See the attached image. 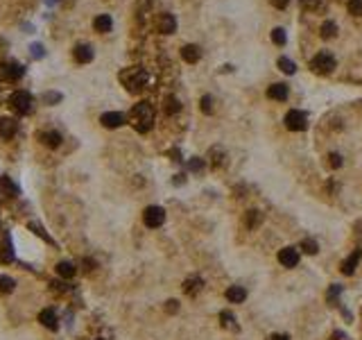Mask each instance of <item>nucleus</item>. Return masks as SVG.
<instances>
[{"mask_svg":"<svg viewBox=\"0 0 362 340\" xmlns=\"http://www.w3.org/2000/svg\"><path fill=\"white\" fill-rule=\"evenodd\" d=\"M163 109H165V113H168V116H172V113H177L179 109H181V105H179V100L174 98V95H170V98H165Z\"/></svg>","mask_w":362,"mask_h":340,"instance_id":"nucleus-25","label":"nucleus"},{"mask_svg":"<svg viewBox=\"0 0 362 340\" xmlns=\"http://www.w3.org/2000/svg\"><path fill=\"white\" fill-rule=\"evenodd\" d=\"M272 41H274L276 46H285V30L283 27H274V30H272Z\"/></svg>","mask_w":362,"mask_h":340,"instance_id":"nucleus-31","label":"nucleus"},{"mask_svg":"<svg viewBox=\"0 0 362 340\" xmlns=\"http://www.w3.org/2000/svg\"><path fill=\"white\" fill-rule=\"evenodd\" d=\"M272 340H288V336H283V334H276V336H272Z\"/></svg>","mask_w":362,"mask_h":340,"instance_id":"nucleus-44","label":"nucleus"},{"mask_svg":"<svg viewBox=\"0 0 362 340\" xmlns=\"http://www.w3.org/2000/svg\"><path fill=\"white\" fill-rule=\"evenodd\" d=\"M14 259V254H12V249L7 247V249H0V261L2 263H9Z\"/></svg>","mask_w":362,"mask_h":340,"instance_id":"nucleus-39","label":"nucleus"},{"mask_svg":"<svg viewBox=\"0 0 362 340\" xmlns=\"http://www.w3.org/2000/svg\"><path fill=\"white\" fill-rule=\"evenodd\" d=\"M278 261L285 268H294L296 263H299V247H283L278 252Z\"/></svg>","mask_w":362,"mask_h":340,"instance_id":"nucleus-8","label":"nucleus"},{"mask_svg":"<svg viewBox=\"0 0 362 340\" xmlns=\"http://www.w3.org/2000/svg\"><path fill=\"white\" fill-rule=\"evenodd\" d=\"M129 120H132L134 130L145 134V132L152 130V125H154V109H152L150 102H138V105H134V109L129 112Z\"/></svg>","mask_w":362,"mask_h":340,"instance_id":"nucleus-1","label":"nucleus"},{"mask_svg":"<svg viewBox=\"0 0 362 340\" xmlns=\"http://www.w3.org/2000/svg\"><path fill=\"white\" fill-rule=\"evenodd\" d=\"M23 73L25 68L16 61H5V64H0V79H5V82H16L18 77H23Z\"/></svg>","mask_w":362,"mask_h":340,"instance_id":"nucleus-6","label":"nucleus"},{"mask_svg":"<svg viewBox=\"0 0 362 340\" xmlns=\"http://www.w3.org/2000/svg\"><path fill=\"white\" fill-rule=\"evenodd\" d=\"M9 105H12L14 112L23 116V113H27L32 109V95L27 91H16L12 98H9Z\"/></svg>","mask_w":362,"mask_h":340,"instance_id":"nucleus-4","label":"nucleus"},{"mask_svg":"<svg viewBox=\"0 0 362 340\" xmlns=\"http://www.w3.org/2000/svg\"><path fill=\"white\" fill-rule=\"evenodd\" d=\"M204 288V282H202V277H188L184 282V293L190 295V297H195V295L199 293Z\"/></svg>","mask_w":362,"mask_h":340,"instance_id":"nucleus-18","label":"nucleus"},{"mask_svg":"<svg viewBox=\"0 0 362 340\" xmlns=\"http://www.w3.org/2000/svg\"><path fill=\"white\" fill-rule=\"evenodd\" d=\"M177 30V20L172 14H161V19H158V32L161 34H172Z\"/></svg>","mask_w":362,"mask_h":340,"instance_id":"nucleus-16","label":"nucleus"},{"mask_svg":"<svg viewBox=\"0 0 362 340\" xmlns=\"http://www.w3.org/2000/svg\"><path fill=\"white\" fill-rule=\"evenodd\" d=\"M120 82L125 84L127 91L138 93L140 89L147 84V73H145V68H140V66H132V68H125V71L120 73Z\"/></svg>","mask_w":362,"mask_h":340,"instance_id":"nucleus-2","label":"nucleus"},{"mask_svg":"<svg viewBox=\"0 0 362 340\" xmlns=\"http://www.w3.org/2000/svg\"><path fill=\"white\" fill-rule=\"evenodd\" d=\"M199 107H202V112L204 113H211L213 112V98L211 95H204V98L199 100Z\"/></svg>","mask_w":362,"mask_h":340,"instance_id":"nucleus-34","label":"nucleus"},{"mask_svg":"<svg viewBox=\"0 0 362 340\" xmlns=\"http://www.w3.org/2000/svg\"><path fill=\"white\" fill-rule=\"evenodd\" d=\"M100 123L104 125L106 130H116V127H120V125L125 123V116L120 112H106V113H102Z\"/></svg>","mask_w":362,"mask_h":340,"instance_id":"nucleus-10","label":"nucleus"},{"mask_svg":"<svg viewBox=\"0 0 362 340\" xmlns=\"http://www.w3.org/2000/svg\"><path fill=\"white\" fill-rule=\"evenodd\" d=\"M335 57L330 53H317L315 57H312V61H310V68L315 73H319V75H328V73L335 71Z\"/></svg>","mask_w":362,"mask_h":340,"instance_id":"nucleus-3","label":"nucleus"},{"mask_svg":"<svg viewBox=\"0 0 362 340\" xmlns=\"http://www.w3.org/2000/svg\"><path fill=\"white\" fill-rule=\"evenodd\" d=\"M222 161H224L222 148H213V150H211V164H213V168H220V166H222Z\"/></svg>","mask_w":362,"mask_h":340,"instance_id":"nucleus-30","label":"nucleus"},{"mask_svg":"<svg viewBox=\"0 0 362 340\" xmlns=\"http://www.w3.org/2000/svg\"><path fill=\"white\" fill-rule=\"evenodd\" d=\"M0 195L16 197V195H18V186H16L9 177H0Z\"/></svg>","mask_w":362,"mask_h":340,"instance_id":"nucleus-19","label":"nucleus"},{"mask_svg":"<svg viewBox=\"0 0 362 340\" xmlns=\"http://www.w3.org/2000/svg\"><path fill=\"white\" fill-rule=\"evenodd\" d=\"M39 322L43 324L46 329H59V318H57V313H54V308H43L39 313Z\"/></svg>","mask_w":362,"mask_h":340,"instance_id":"nucleus-11","label":"nucleus"},{"mask_svg":"<svg viewBox=\"0 0 362 340\" xmlns=\"http://www.w3.org/2000/svg\"><path fill=\"white\" fill-rule=\"evenodd\" d=\"M204 168V159H197L192 157L190 161H188V170H192V172H199V170Z\"/></svg>","mask_w":362,"mask_h":340,"instance_id":"nucleus-35","label":"nucleus"},{"mask_svg":"<svg viewBox=\"0 0 362 340\" xmlns=\"http://www.w3.org/2000/svg\"><path fill=\"white\" fill-rule=\"evenodd\" d=\"M328 166H333V168H340V166H342V157H340L337 152L328 154Z\"/></svg>","mask_w":362,"mask_h":340,"instance_id":"nucleus-38","label":"nucleus"},{"mask_svg":"<svg viewBox=\"0 0 362 340\" xmlns=\"http://www.w3.org/2000/svg\"><path fill=\"white\" fill-rule=\"evenodd\" d=\"M360 259H362L360 249L351 252L349 259H344V261H342V272H344V275H353V272H356V268H358V263H360Z\"/></svg>","mask_w":362,"mask_h":340,"instance_id":"nucleus-15","label":"nucleus"},{"mask_svg":"<svg viewBox=\"0 0 362 340\" xmlns=\"http://www.w3.org/2000/svg\"><path fill=\"white\" fill-rule=\"evenodd\" d=\"M16 130H18V123H16V120H12V118H0V138L9 141V138H14Z\"/></svg>","mask_w":362,"mask_h":340,"instance_id":"nucleus-13","label":"nucleus"},{"mask_svg":"<svg viewBox=\"0 0 362 340\" xmlns=\"http://www.w3.org/2000/svg\"><path fill=\"white\" fill-rule=\"evenodd\" d=\"M57 272H59L64 279H72V277L77 275V265L70 261H61V263H57Z\"/></svg>","mask_w":362,"mask_h":340,"instance_id":"nucleus-22","label":"nucleus"},{"mask_svg":"<svg viewBox=\"0 0 362 340\" xmlns=\"http://www.w3.org/2000/svg\"><path fill=\"white\" fill-rule=\"evenodd\" d=\"M270 2H272V5H274V7H276V9H285V7H288V2H290V0H270Z\"/></svg>","mask_w":362,"mask_h":340,"instance_id":"nucleus-43","label":"nucleus"},{"mask_svg":"<svg viewBox=\"0 0 362 340\" xmlns=\"http://www.w3.org/2000/svg\"><path fill=\"white\" fill-rule=\"evenodd\" d=\"M184 177H186V175H177V179H174V184H177V186H179V184H184Z\"/></svg>","mask_w":362,"mask_h":340,"instance_id":"nucleus-45","label":"nucleus"},{"mask_svg":"<svg viewBox=\"0 0 362 340\" xmlns=\"http://www.w3.org/2000/svg\"><path fill=\"white\" fill-rule=\"evenodd\" d=\"M285 127H288L290 132H303L308 127V120H306V116H303L301 112L292 109V112L285 113Z\"/></svg>","mask_w":362,"mask_h":340,"instance_id":"nucleus-7","label":"nucleus"},{"mask_svg":"<svg viewBox=\"0 0 362 340\" xmlns=\"http://www.w3.org/2000/svg\"><path fill=\"white\" fill-rule=\"evenodd\" d=\"M263 223V216H260V211H247V216H244V225L249 229H256L258 225Z\"/></svg>","mask_w":362,"mask_h":340,"instance_id":"nucleus-23","label":"nucleus"},{"mask_svg":"<svg viewBox=\"0 0 362 340\" xmlns=\"http://www.w3.org/2000/svg\"><path fill=\"white\" fill-rule=\"evenodd\" d=\"M61 98H64V95H61L59 91H48V93H43V102H46V105H57V102H61Z\"/></svg>","mask_w":362,"mask_h":340,"instance_id":"nucleus-32","label":"nucleus"},{"mask_svg":"<svg viewBox=\"0 0 362 340\" xmlns=\"http://www.w3.org/2000/svg\"><path fill=\"white\" fill-rule=\"evenodd\" d=\"M337 34V25L333 23V20H324L322 23V37L324 39H333Z\"/></svg>","mask_w":362,"mask_h":340,"instance_id":"nucleus-26","label":"nucleus"},{"mask_svg":"<svg viewBox=\"0 0 362 340\" xmlns=\"http://www.w3.org/2000/svg\"><path fill=\"white\" fill-rule=\"evenodd\" d=\"M340 293H342V288H340V286H330V290H328V302H330V304H335V306H337V297H340Z\"/></svg>","mask_w":362,"mask_h":340,"instance_id":"nucleus-36","label":"nucleus"},{"mask_svg":"<svg viewBox=\"0 0 362 340\" xmlns=\"http://www.w3.org/2000/svg\"><path fill=\"white\" fill-rule=\"evenodd\" d=\"M165 311H170V313H177V311H179V302H177V300H170L168 304H165Z\"/></svg>","mask_w":362,"mask_h":340,"instance_id":"nucleus-41","label":"nucleus"},{"mask_svg":"<svg viewBox=\"0 0 362 340\" xmlns=\"http://www.w3.org/2000/svg\"><path fill=\"white\" fill-rule=\"evenodd\" d=\"M143 223L147 225L150 229H156L165 223V211L161 207H147L143 211Z\"/></svg>","mask_w":362,"mask_h":340,"instance_id":"nucleus-5","label":"nucleus"},{"mask_svg":"<svg viewBox=\"0 0 362 340\" xmlns=\"http://www.w3.org/2000/svg\"><path fill=\"white\" fill-rule=\"evenodd\" d=\"M299 249H303L306 254H317V252H319V245H317V241H312V238H303Z\"/></svg>","mask_w":362,"mask_h":340,"instance_id":"nucleus-27","label":"nucleus"},{"mask_svg":"<svg viewBox=\"0 0 362 340\" xmlns=\"http://www.w3.org/2000/svg\"><path fill=\"white\" fill-rule=\"evenodd\" d=\"M278 68H281L285 75H294V73H296V64L292 61V59H288V57L278 59Z\"/></svg>","mask_w":362,"mask_h":340,"instance_id":"nucleus-24","label":"nucleus"},{"mask_svg":"<svg viewBox=\"0 0 362 340\" xmlns=\"http://www.w3.org/2000/svg\"><path fill=\"white\" fill-rule=\"evenodd\" d=\"M220 324H222L224 329H238V324H236V318H233V313H229V311H224V313H220Z\"/></svg>","mask_w":362,"mask_h":340,"instance_id":"nucleus-28","label":"nucleus"},{"mask_svg":"<svg viewBox=\"0 0 362 340\" xmlns=\"http://www.w3.org/2000/svg\"><path fill=\"white\" fill-rule=\"evenodd\" d=\"M30 229H32L34 234H39V236H41V238H43V241H48V243H52V238H50V236H48V234H46V231H43V229H41V227H39V225H36V223H30Z\"/></svg>","mask_w":362,"mask_h":340,"instance_id":"nucleus-37","label":"nucleus"},{"mask_svg":"<svg viewBox=\"0 0 362 340\" xmlns=\"http://www.w3.org/2000/svg\"><path fill=\"white\" fill-rule=\"evenodd\" d=\"M93 27H95V32H100V34L111 32L113 19L109 16V14H100V16H95V20H93Z\"/></svg>","mask_w":362,"mask_h":340,"instance_id":"nucleus-14","label":"nucleus"},{"mask_svg":"<svg viewBox=\"0 0 362 340\" xmlns=\"http://www.w3.org/2000/svg\"><path fill=\"white\" fill-rule=\"evenodd\" d=\"M39 138L48 145V148H59V145H61V134H59V132H41Z\"/></svg>","mask_w":362,"mask_h":340,"instance_id":"nucleus-21","label":"nucleus"},{"mask_svg":"<svg viewBox=\"0 0 362 340\" xmlns=\"http://www.w3.org/2000/svg\"><path fill=\"white\" fill-rule=\"evenodd\" d=\"M226 300L233 302V304H240V302L247 300V290H244L242 286H231L229 290H226Z\"/></svg>","mask_w":362,"mask_h":340,"instance_id":"nucleus-20","label":"nucleus"},{"mask_svg":"<svg viewBox=\"0 0 362 340\" xmlns=\"http://www.w3.org/2000/svg\"><path fill=\"white\" fill-rule=\"evenodd\" d=\"M349 14L353 16H362V0H349Z\"/></svg>","mask_w":362,"mask_h":340,"instance_id":"nucleus-33","label":"nucleus"},{"mask_svg":"<svg viewBox=\"0 0 362 340\" xmlns=\"http://www.w3.org/2000/svg\"><path fill=\"white\" fill-rule=\"evenodd\" d=\"M301 5H303V9H317L322 2L319 0H301Z\"/></svg>","mask_w":362,"mask_h":340,"instance_id":"nucleus-40","label":"nucleus"},{"mask_svg":"<svg viewBox=\"0 0 362 340\" xmlns=\"http://www.w3.org/2000/svg\"><path fill=\"white\" fill-rule=\"evenodd\" d=\"M14 286H16V282H14L12 277L0 275V293H12Z\"/></svg>","mask_w":362,"mask_h":340,"instance_id":"nucleus-29","label":"nucleus"},{"mask_svg":"<svg viewBox=\"0 0 362 340\" xmlns=\"http://www.w3.org/2000/svg\"><path fill=\"white\" fill-rule=\"evenodd\" d=\"M288 84H283V82H276V84H270L267 86V98L270 100H278V102H283V100H288Z\"/></svg>","mask_w":362,"mask_h":340,"instance_id":"nucleus-9","label":"nucleus"},{"mask_svg":"<svg viewBox=\"0 0 362 340\" xmlns=\"http://www.w3.org/2000/svg\"><path fill=\"white\" fill-rule=\"evenodd\" d=\"M181 57H184V61H188V64H197L199 57H202V50H199V46H195V43H188V46L181 48Z\"/></svg>","mask_w":362,"mask_h":340,"instance_id":"nucleus-17","label":"nucleus"},{"mask_svg":"<svg viewBox=\"0 0 362 340\" xmlns=\"http://www.w3.org/2000/svg\"><path fill=\"white\" fill-rule=\"evenodd\" d=\"M72 57H75V61H79V64H88V61H93L95 53H93L91 46L79 43V46H75V50H72Z\"/></svg>","mask_w":362,"mask_h":340,"instance_id":"nucleus-12","label":"nucleus"},{"mask_svg":"<svg viewBox=\"0 0 362 340\" xmlns=\"http://www.w3.org/2000/svg\"><path fill=\"white\" fill-rule=\"evenodd\" d=\"M32 55H34V57H43V46H39V43H34V46H32Z\"/></svg>","mask_w":362,"mask_h":340,"instance_id":"nucleus-42","label":"nucleus"}]
</instances>
